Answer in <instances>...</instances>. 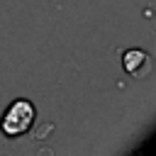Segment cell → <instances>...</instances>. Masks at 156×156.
Returning <instances> with one entry per match:
<instances>
[{
  "label": "cell",
  "mask_w": 156,
  "mask_h": 156,
  "mask_svg": "<svg viewBox=\"0 0 156 156\" xmlns=\"http://www.w3.org/2000/svg\"><path fill=\"white\" fill-rule=\"evenodd\" d=\"M122 66H124V71L129 76H141L149 68V54L141 51V49H129L122 56Z\"/></svg>",
  "instance_id": "7a4b0ae2"
},
{
  "label": "cell",
  "mask_w": 156,
  "mask_h": 156,
  "mask_svg": "<svg viewBox=\"0 0 156 156\" xmlns=\"http://www.w3.org/2000/svg\"><path fill=\"white\" fill-rule=\"evenodd\" d=\"M37 119V107L32 100L27 98H17L15 102H10V107L5 110L2 119H0V132L7 136V139H17L22 134H27L32 129Z\"/></svg>",
  "instance_id": "6da1fadb"
}]
</instances>
